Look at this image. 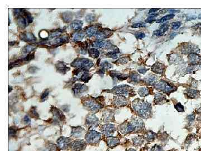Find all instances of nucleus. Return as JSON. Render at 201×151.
I'll return each mask as SVG.
<instances>
[{
    "label": "nucleus",
    "instance_id": "9",
    "mask_svg": "<svg viewBox=\"0 0 201 151\" xmlns=\"http://www.w3.org/2000/svg\"><path fill=\"white\" fill-rule=\"evenodd\" d=\"M111 33L112 32L110 30L105 29L97 32L96 34V38L99 40H102L110 36Z\"/></svg>",
    "mask_w": 201,
    "mask_h": 151
},
{
    "label": "nucleus",
    "instance_id": "53",
    "mask_svg": "<svg viewBox=\"0 0 201 151\" xmlns=\"http://www.w3.org/2000/svg\"><path fill=\"white\" fill-rule=\"evenodd\" d=\"M129 151H135L134 150H133V149H130V150H129Z\"/></svg>",
    "mask_w": 201,
    "mask_h": 151
},
{
    "label": "nucleus",
    "instance_id": "38",
    "mask_svg": "<svg viewBox=\"0 0 201 151\" xmlns=\"http://www.w3.org/2000/svg\"><path fill=\"white\" fill-rule=\"evenodd\" d=\"M180 25H181V24H180V22H173L172 24V29L173 30H175V29H177L179 28L180 27Z\"/></svg>",
    "mask_w": 201,
    "mask_h": 151
},
{
    "label": "nucleus",
    "instance_id": "6",
    "mask_svg": "<svg viewBox=\"0 0 201 151\" xmlns=\"http://www.w3.org/2000/svg\"><path fill=\"white\" fill-rule=\"evenodd\" d=\"M70 140V138L65 137H61L58 139L57 140V143L59 147L62 149V150H66L69 147Z\"/></svg>",
    "mask_w": 201,
    "mask_h": 151
},
{
    "label": "nucleus",
    "instance_id": "18",
    "mask_svg": "<svg viewBox=\"0 0 201 151\" xmlns=\"http://www.w3.org/2000/svg\"><path fill=\"white\" fill-rule=\"evenodd\" d=\"M114 102L116 104V105L119 106L126 105L127 103L125 97L121 96H118L116 98Z\"/></svg>",
    "mask_w": 201,
    "mask_h": 151
},
{
    "label": "nucleus",
    "instance_id": "51",
    "mask_svg": "<svg viewBox=\"0 0 201 151\" xmlns=\"http://www.w3.org/2000/svg\"><path fill=\"white\" fill-rule=\"evenodd\" d=\"M24 121H26V123H27L28 122H29L30 121V119H29V118H28L27 116H26V117H25V118H24Z\"/></svg>",
    "mask_w": 201,
    "mask_h": 151
},
{
    "label": "nucleus",
    "instance_id": "12",
    "mask_svg": "<svg viewBox=\"0 0 201 151\" xmlns=\"http://www.w3.org/2000/svg\"><path fill=\"white\" fill-rule=\"evenodd\" d=\"M86 106L92 111H97L102 107V105H100L98 104H96L94 101H87L86 103Z\"/></svg>",
    "mask_w": 201,
    "mask_h": 151
},
{
    "label": "nucleus",
    "instance_id": "8",
    "mask_svg": "<svg viewBox=\"0 0 201 151\" xmlns=\"http://www.w3.org/2000/svg\"><path fill=\"white\" fill-rule=\"evenodd\" d=\"M182 52H183V53L196 54L200 52V49L193 44H189L184 46L183 48Z\"/></svg>",
    "mask_w": 201,
    "mask_h": 151
},
{
    "label": "nucleus",
    "instance_id": "44",
    "mask_svg": "<svg viewBox=\"0 0 201 151\" xmlns=\"http://www.w3.org/2000/svg\"><path fill=\"white\" fill-rule=\"evenodd\" d=\"M153 21H155V16H151L150 17H149L147 18V20H146V22H153Z\"/></svg>",
    "mask_w": 201,
    "mask_h": 151
},
{
    "label": "nucleus",
    "instance_id": "34",
    "mask_svg": "<svg viewBox=\"0 0 201 151\" xmlns=\"http://www.w3.org/2000/svg\"><path fill=\"white\" fill-rule=\"evenodd\" d=\"M90 77H89V75L88 73L85 72L82 75V77H81V79L83 81H88Z\"/></svg>",
    "mask_w": 201,
    "mask_h": 151
},
{
    "label": "nucleus",
    "instance_id": "46",
    "mask_svg": "<svg viewBox=\"0 0 201 151\" xmlns=\"http://www.w3.org/2000/svg\"><path fill=\"white\" fill-rule=\"evenodd\" d=\"M154 34L156 36H161L163 35L164 34L162 33V32L160 31L159 30H155V31H154Z\"/></svg>",
    "mask_w": 201,
    "mask_h": 151
},
{
    "label": "nucleus",
    "instance_id": "36",
    "mask_svg": "<svg viewBox=\"0 0 201 151\" xmlns=\"http://www.w3.org/2000/svg\"><path fill=\"white\" fill-rule=\"evenodd\" d=\"M175 109L178 110V111L179 112H182L184 111V107L183 106L181 105L180 103H178L176 105H175Z\"/></svg>",
    "mask_w": 201,
    "mask_h": 151
},
{
    "label": "nucleus",
    "instance_id": "20",
    "mask_svg": "<svg viewBox=\"0 0 201 151\" xmlns=\"http://www.w3.org/2000/svg\"><path fill=\"white\" fill-rule=\"evenodd\" d=\"M83 22L80 20H75L70 24V27L72 29L75 30H78L81 29L82 27Z\"/></svg>",
    "mask_w": 201,
    "mask_h": 151
},
{
    "label": "nucleus",
    "instance_id": "16",
    "mask_svg": "<svg viewBox=\"0 0 201 151\" xmlns=\"http://www.w3.org/2000/svg\"><path fill=\"white\" fill-rule=\"evenodd\" d=\"M107 144L110 147H114L120 144L119 139L115 137H108L107 139Z\"/></svg>",
    "mask_w": 201,
    "mask_h": 151
},
{
    "label": "nucleus",
    "instance_id": "14",
    "mask_svg": "<svg viewBox=\"0 0 201 151\" xmlns=\"http://www.w3.org/2000/svg\"><path fill=\"white\" fill-rule=\"evenodd\" d=\"M188 61L192 64H198L201 61V57L196 54H190L188 56Z\"/></svg>",
    "mask_w": 201,
    "mask_h": 151
},
{
    "label": "nucleus",
    "instance_id": "39",
    "mask_svg": "<svg viewBox=\"0 0 201 151\" xmlns=\"http://www.w3.org/2000/svg\"><path fill=\"white\" fill-rule=\"evenodd\" d=\"M139 78H140L139 76L137 74H136V73H135V74L131 75L130 77V78L131 80L135 81V82H136V81L139 80Z\"/></svg>",
    "mask_w": 201,
    "mask_h": 151
},
{
    "label": "nucleus",
    "instance_id": "26",
    "mask_svg": "<svg viewBox=\"0 0 201 151\" xmlns=\"http://www.w3.org/2000/svg\"><path fill=\"white\" fill-rule=\"evenodd\" d=\"M174 17V14H170V15H166L165 16H164V17H162L161 19H160L159 20H156V22H157V23H161V22H163L164 21H167V20H169L173 19Z\"/></svg>",
    "mask_w": 201,
    "mask_h": 151
},
{
    "label": "nucleus",
    "instance_id": "49",
    "mask_svg": "<svg viewBox=\"0 0 201 151\" xmlns=\"http://www.w3.org/2000/svg\"><path fill=\"white\" fill-rule=\"evenodd\" d=\"M102 67H106V68H111V64H109V63H107V62L103 63V64H102Z\"/></svg>",
    "mask_w": 201,
    "mask_h": 151
},
{
    "label": "nucleus",
    "instance_id": "5",
    "mask_svg": "<svg viewBox=\"0 0 201 151\" xmlns=\"http://www.w3.org/2000/svg\"><path fill=\"white\" fill-rule=\"evenodd\" d=\"M86 143L83 140H77L71 143V148L74 151H80L86 148Z\"/></svg>",
    "mask_w": 201,
    "mask_h": 151
},
{
    "label": "nucleus",
    "instance_id": "31",
    "mask_svg": "<svg viewBox=\"0 0 201 151\" xmlns=\"http://www.w3.org/2000/svg\"><path fill=\"white\" fill-rule=\"evenodd\" d=\"M138 92L141 96H145L149 94V90L147 88H141L138 91Z\"/></svg>",
    "mask_w": 201,
    "mask_h": 151
},
{
    "label": "nucleus",
    "instance_id": "22",
    "mask_svg": "<svg viewBox=\"0 0 201 151\" xmlns=\"http://www.w3.org/2000/svg\"><path fill=\"white\" fill-rule=\"evenodd\" d=\"M84 35L82 32H77L72 36V39L74 41L78 42L82 40L84 38Z\"/></svg>",
    "mask_w": 201,
    "mask_h": 151
},
{
    "label": "nucleus",
    "instance_id": "28",
    "mask_svg": "<svg viewBox=\"0 0 201 151\" xmlns=\"http://www.w3.org/2000/svg\"><path fill=\"white\" fill-rule=\"evenodd\" d=\"M83 131V129L81 128H76L75 129L73 130L72 134L73 136H80L81 134H82V132Z\"/></svg>",
    "mask_w": 201,
    "mask_h": 151
},
{
    "label": "nucleus",
    "instance_id": "7",
    "mask_svg": "<svg viewBox=\"0 0 201 151\" xmlns=\"http://www.w3.org/2000/svg\"><path fill=\"white\" fill-rule=\"evenodd\" d=\"M130 88V87L127 86H119L114 87L112 91L118 95H127L129 93Z\"/></svg>",
    "mask_w": 201,
    "mask_h": 151
},
{
    "label": "nucleus",
    "instance_id": "43",
    "mask_svg": "<svg viewBox=\"0 0 201 151\" xmlns=\"http://www.w3.org/2000/svg\"><path fill=\"white\" fill-rule=\"evenodd\" d=\"M26 16H27V19L28 22H29V23L32 22V20H33V18H32V16L30 15V14L26 13Z\"/></svg>",
    "mask_w": 201,
    "mask_h": 151
},
{
    "label": "nucleus",
    "instance_id": "55",
    "mask_svg": "<svg viewBox=\"0 0 201 151\" xmlns=\"http://www.w3.org/2000/svg\"><path fill=\"white\" fill-rule=\"evenodd\" d=\"M174 151V150H173V151Z\"/></svg>",
    "mask_w": 201,
    "mask_h": 151
},
{
    "label": "nucleus",
    "instance_id": "13",
    "mask_svg": "<svg viewBox=\"0 0 201 151\" xmlns=\"http://www.w3.org/2000/svg\"><path fill=\"white\" fill-rule=\"evenodd\" d=\"M21 39L27 42H35L36 40V38L35 36L31 32H25V33L21 34Z\"/></svg>",
    "mask_w": 201,
    "mask_h": 151
},
{
    "label": "nucleus",
    "instance_id": "52",
    "mask_svg": "<svg viewBox=\"0 0 201 151\" xmlns=\"http://www.w3.org/2000/svg\"><path fill=\"white\" fill-rule=\"evenodd\" d=\"M198 19H201V14H200V15L198 16Z\"/></svg>",
    "mask_w": 201,
    "mask_h": 151
},
{
    "label": "nucleus",
    "instance_id": "1",
    "mask_svg": "<svg viewBox=\"0 0 201 151\" xmlns=\"http://www.w3.org/2000/svg\"><path fill=\"white\" fill-rule=\"evenodd\" d=\"M134 109L141 117L147 118L151 114V106L149 104L140 100H136L133 103Z\"/></svg>",
    "mask_w": 201,
    "mask_h": 151
},
{
    "label": "nucleus",
    "instance_id": "11",
    "mask_svg": "<svg viewBox=\"0 0 201 151\" xmlns=\"http://www.w3.org/2000/svg\"><path fill=\"white\" fill-rule=\"evenodd\" d=\"M165 67L164 64L160 63H156L155 64L153 65L151 69L154 72H155L157 74H162L165 70Z\"/></svg>",
    "mask_w": 201,
    "mask_h": 151
},
{
    "label": "nucleus",
    "instance_id": "50",
    "mask_svg": "<svg viewBox=\"0 0 201 151\" xmlns=\"http://www.w3.org/2000/svg\"><path fill=\"white\" fill-rule=\"evenodd\" d=\"M196 27L197 28V30H200V31L201 32V24H198V25H196Z\"/></svg>",
    "mask_w": 201,
    "mask_h": 151
},
{
    "label": "nucleus",
    "instance_id": "24",
    "mask_svg": "<svg viewBox=\"0 0 201 151\" xmlns=\"http://www.w3.org/2000/svg\"><path fill=\"white\" fill-rule=\"evenodd\" d=\"M56 67H57V69L58 70V71H59V72H62V73H64V72H66V71H67V69H69V68H67L66 66V64H65L64 63H62V62L58 63L57 66H56Z\"/></svg>",
    "mask_w": 201,
    "mask_h": 151
},
{
    "label": "nucleus",
    "instance_id": "32",
    "mask_svg": "<svg viewBox=\"0 0 201 151\" xmlns=\"http://www.w3.org/2000/svg\"><path fill=\"white\" fill-rule=\"evenodd\" d=\"M119 52H117L116 50H115L114 51H113V52L108 53L107 54V56H108V57H110V58H118V57H119Z\"/></svg>",
    "mask_w": 201,
    "mask_h": 151
},
{
    "label": "nucleus",
    "instance_id": "21",
    "mask_svg": "<svg viewBox=\"0 0 201 151\" xmlns=\"http://www.w3.org/2000/svg\"><path fill=\"white\" fill-rule=\"evenodd\" d=\"M97 29L95 26H90L86 30V32L87 36L89 37H91L97 34Z\"/></svg>",
    "mask_w": 201,
    "mask_h": 151
},
{
    "label": "nucleus",
    "instance_id": "48",
    "mask_svg": "<svg viewBox=\"0 0 201 151\" xmlns=\"http://www.w3.org/2000/svg\"><path fill=\"white\" fill-rule=\"evenodd\" d=\"M144 24H141V23H137V24H134V25L132 26V27L133 28H140V27H141V26H144Z\"/></svg>",
    "mask_w": 201,
    "mask_h": 151
},
{
    "label": "nucleus",
    "instance_id": "27",
    "mask_svg": "<svg viewBox=\"0 0 201 151\" xmlns=\"http://www.w3.org/2000/svg\"><path fill=\"white\" fill-rule=\"evenodd\" d=\"M17 24L18 25H19V26L21 27L22 28H25V26L26 25V20L24 17H22V16H19V17H18Z\"/></svg>",
    "mask_w": 201,
    "mask_h": 151
},
{
    "label": "nucleus",
    "instance_id": "4",
    "mask_svg": "<svg viewBox=\"0 0 201 151\" xmlns=\"http://www.w3.org/2000/svg\"><path fill=\"white\" fill-rule=\"evenodd\" d=\"M101 134L94 130H91V131L89 132L86 136L87 142L91 144L97 143L101 139Z\"/></svg>",
    "mask_w": 201,
    "mask_h": 151
},
{
    "label": "nucleus",
    "instance_id": "23",
    "mask_svg": "<svg viewBox=\"0 0 201 151\" xmlns=\"http://www.w3.org/2000/svg\"><path fill=\"white\" fill-rule=\"evenodd\" d=\"M89 54L91 57L92 58H97L98 57L99 55V52L98 50H97V49L95 48H91L89 49Z\"/></svg>",
    "mask_w": 201,
    "mask_h": 151
},
{
    "label": "nucleus",
    "instance_id": "54",
    "mask_svg": "<svg viewBox=\"0 0 201 151\" xmlns=\"http://www.w3.org/2000/svg\"><path fill=\"white\" fill-rule=\"evenodd\" d=\"M200 68H201V64H200Z\"/></svg>",
    "mask_w": 201,
    "mask_h": 151
},
{
    "label": "nucleus",
    "instance_id": "41",
    "mask_svg": "<svg viewBox=\"0 0 201 151\" xmlns=\"http://www.w3.org/2000/svg\"><path fill=\"white\" fill-rule=\"evenodd\" d=\"M145 34L143 33V32H138V33L136 34V37L138 39H141L145 38Z\"/></svg>",
    "mask_w": 201,
    "mask_h": 151
},
{
    "label": "nucleus",
    "instance_id": "19",
    "mask_svg": "<svg viewBox=\"0 0 201 151\" xmlns=\"http://www.w3.org/2000/svg\"><path fill=\"white\" fill-rule=\"evenodd\" d=\"M87 123L91 126H97L98 121L95 116H89L87 119Z\"/></svg>",
    "mask_w": 201,
    "mask_h": 151
},
{
    "label": "nucleus",
    "instance_id": "2",
    "mask_svg": "<svg viewBox=\"0 0 201 151\" xmlns=\"http://www.w3.org/2000/svg\"><path fill=\"white\" fill-rule=\"evenodd\" d=\"M71 65L73 67H77L82 69H87L91 68L93 66V63L88 59L78 58L75 60Z\"/></svg>",
    "mask_w": 201,
    "mask_h": 151
},
{
    "label": "nucleus",
    "instance_id": "30",
    "mask_svg": "<svg viewBox=\"0 0 201 151\" xmlns=\"http://www.w3.org/2000/svg\"><path fill=\"white\" fill-rule=\"evenodd\" d=\"M157 77L154 75H151L149 76L146 79V82L149 83V84H153V83H155V81Z\"/></svg>",
    "mask_w": 201,
    "mask_h": 151
},
{
    "label": "nucleus",
    "instance_id": "15",
    "mask_svg": "<svg viewBox=\"0 0 201 151\" xmlns=\"http://www.w3.org/2000/svg\"><path fill=\"white\" fill-rule=\"evenodd\" d=\"M108 41H105V40H98V41L95 42L93 44V46L95 48H102L106 47L109 45Z\"/></svg>",
    "mask_w": 201,
    "mask_h": 151
},
{
    "label": "nucleus",
    "instance_id": "29",
    "mask_svg": "<svg viewBox=\"0 0 201 151\" xmlns=\"http://www.w3.org/2000/svg\"><path fill=\"white\" fill-rule=\"evenodd\" d=\"M166 97L165 96H164L162 94H160V93H158V94H156L155 95V100L156 101V103H161V102H163L164 100L166 99Z\"/></svg>",
    "mask_w": 201,
    "mask_h": 151
},
{
    "label": "nucleus",
    "instance_id": "35",
    "mask_svg": "<svg viewBox=\"0 0 201 151\" xmlns=\"http://www.w3.org/2000/svg\"><path fill=\"white\" fill-rule=\"evenodd\" d=\"M34 53H29L28 54V55L27 56H26L25 58L23 59L25 61H29V60H31L32 59H34Z\"/></svg>",
    "mask_w": 201,
    "mask_h": 151
},
{
    "label": "nucleus",
    "instance_id": "42",
    "mask_svg": "<svg viewBox=\"0 0 201 151\" xmlns=\"http://www.w3.org/2000/svg\"><path fill=\"white\" fill-rule=\"evenodd\" d=\"M34 49H35V48H34L33 46L27 45L26 46V47L25 48V53L31 52L32 50Z\"/></svg>",
    "mask_w": 201,
    "mask_h": 151
},
{
    "label": "nucleus",
    "instance_id": "17",
    "mask_svg": "<svg viewBox=\"0 0 201 151\" xmlns=\"http://www.w3.org/2000/svg\"><path fill=\"white\" fill-rule=\"evenodd\" d=\"M86 88L87 87L84 85L77 84L73 88V91L76 94H79V93H82L83 92L85 91L87 89Z\"/></svg>",
    "mask_w": 201,
    "mask_h": 151
},
{
    "label": "nucleus",
    "instance_id": "33",
    "mask_svg": "<svg viewBox=\"0 0 201 151\" xmlns=\"http://www.w3.org/2000/svg\"><path fill=\"white\" fill-rule=\"evenodd\" d=\"M146 138L147 139V140H150V141L153 140L155 138V134H154L153 133H152V132L149 133L147 134V136H146Z\"/></svg>",
    "mask_w": 201,
    "mask_h": 151
},
{
    "label": "nucleus",
    "instance_id": "40",
    "mask_svg": "<svg viewBox=\"0 0 201 151\" xmlns=\"http://www.w3.org/2000/svg\"><path fill=\"white\" fill-rule=\"evenodd\" d=\"M49 91L46 90V91H45L43 93H42L41 96V100L42 101L45 100L47 99V97H48V95H49Z\"/></svg>",
    "mask_w": 201,
    "mask_h": 151
},
{
    "label": "nucleus",
    "instance_id": "37",
    "mask_svg": "<svg viewBox=\"0 0 201 151\" xmlns=\"http://www.w3.org/2000/svg\"><path fill=\"white\" fill-rule=\"evenodd\" d=\"M168 27H169L168 25H167V24H164V25H163V26H161V27H160L159 30L162 32V33L164 34V32L168 30Z\"/></svg>",
    "mask_w": 201,
    "mask_h": 151
},
{
    "label": "nucleus",
    "instance_id": "3",
    "mask_svg": "<svg viewBox=\"0 0 201 151\" xmlns=\"http://www.w3.org/2000/svg\"><path fill=\"white\" fill-rule=\"evenodd\" d=\"M155 87L159 90L166 93H170L175 90L174 89V87L163 80L156 82L155 84Z\"/></svg>",
    "mask_w": 201,
    "mask_h": 151
},
{
    "label": "nucleus",
    "instance_id": "47",
    "mask_svg": "<svg viewBox=\"0 0 201 151\" xmlns=\"http://www.w3.org/2000/svg\"><path fill=\"white\" fill-rule=\"evenodd\" d=\"M16 133V130L13 129V128H10L9 129V134L10 135H14Z\"/></svg>",
    "mask_w": 201,
    "mask_h": 151
},
{
    "label": "nucleus",
    "instance_id": "25",
    "mask_svg": "<svg viewBox=\"0 0 201 151\" xmlns=\"http://www.w3.org/2000/svg\"><path fill=\"white\" fill-rule=\"evenodd\" d=\"M187 94L190 98H196L199 96V92L194 90H188Z\"/></svg>",
    "mask_w": 201,
    "mask_h": 151
},
{
    "label": "nucleus",
    "instance_id": "10",
    "mask_svg": "<svg viewBox=\"0 0 201 151\" xmlns=\"http://www.w3.org/2000/svg\"><path fill=\"white\" fill-rule=\"evenodd\" d=\"M102 133L105 135L107 136H111L113 133V132L115 130V126L112 125V124H106V125H103L102 127Z\"/></svg>",
    "mask_w": 201,
    "mask_h": 151
},
{
    "label": "nucleus",
    "instance_id": "45",
    "mask_svg": "<svg viewBox=\"0 0 201 151\" xmlns=\"http://www.w3.org/2000/svg\"><path fill=\"white\" fill-rule=\"evenodd\" d=\"M152 151H163L162 148L159 146H155L152 148Z\"/></svg>",
    "mask_w": 201,
    "mask_h": 151
}]
</instances>
